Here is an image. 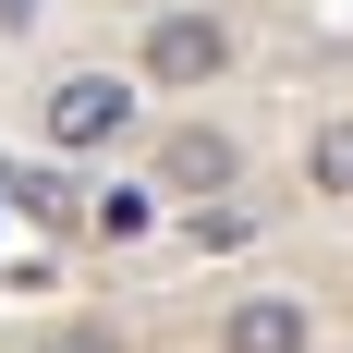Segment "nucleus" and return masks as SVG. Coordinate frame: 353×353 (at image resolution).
I'll list each match as a JSON object with an SVG mask.
<instances>
[{"label":"nucleus","instance_id":"nucleus-3","mask_svg":"<svg viewBox=\"0 0 353 353\" xmlns=\"http://www.w3.org/2000/svg\"><path fill=\"white\" fill-rule=\"evenodd\" d=\"M232 183H244V146L219 134V122H183L159 146V195H232Z\"/></svg>","mask_w":353,"mask_h":353},{"label":"nucleus","instance_id":"nucleus-4","mask_svg":"<svg viewBox=\"0 0 353 353\" xmlns=\"http://www.w3.org/2000/svg\"><path fill=\"white\" fill-rule=\"evenodd\" d=\"M317 317H305V292H244L232 317H219V353H305Z\"/></svg>","mask_w":353,"mask_h":353},{"label":"nucleus","instance_id":"nucleus-8","mask_svg":"<svg viewBox=\"0 0 353 353\" xmlns=\"http://www.w3.org/2000/svg\"><path fill=\"white\" fill-rule=\"evenodd\" d=\"M37 353H122L110 329H61V341H37Z\"/></svg>","mask_w":353,"mask_h":353},{"label":"nucleus","instance_id":"nucleus-9","mask_svg":"<svg viewBox=\"0 0 353 353\" xmlns=\"http://www.w3.org/2000/svg\"><path fill=\"white\" fill-rule=\"evenodd\" d=\"M0 25H37V0H0Z\"/></svg>","mask_w":353,"mask_h":353},{"label":"nucleus","instance_id":"nucleus-1","mask_svg":"<svg viewBox=\"0 0 353 353\" xmlns=\"http://www.w3.org/2000/svg\"><path fill=\"white\" fill-rule=\"evenodd\" d=\"M134 110H146L134 73H61V85H49V110H37V134L61 146V159H98V146L134 134Z\"/></svg>","mask_w":353,"mask_h":353},{"label":"nucleus","instance_id":"nucleus-5","mask_svg":"<svg viewBox=\"0 0 353 353\" xmlns=\"http://www.w3.org/2000/svg\"><path fill=\"white\" fill-rule=\"evenodd\" d=\"M0 195H12L37 232H85V183H73V171H12Z\"/></svg>","mask_w":353,"mask_h":353},{"label":"nucleus","instance_id":"nucleus-7","mask_svg":"<svg viewBox=\"0 0 353 353\" xmlns=\"http://www.w3.org/2000/svg\"><path fill=\"white\" fill-rule=\"evenodd\" d=\"M305 183L353 208V122H317V146H305Z\"/></svg>","mask_w":353,"mask_h":353},{"label":"nucleus","instance_id":"nucleus-6","mask_svg":"<svg viewBox=\"0 0 353 353\" xmlns=\"http://www.w3.org/2000/svg\"><path fill=\"white\" fill-rule=\"evenodd\" d=\"M85 232H98V244H134V232H159V183H110V195H85Z\"/></svg>","mask_w":353,"mask_h":353},{"label":"nucleus","instance_id":"nucleus-2","mask_svg":"<svg viewBox=\"0 0 353 353\" xmlns=\"http://www.w3.org/2000/svg\"><path fill=\"white\" fill-rule=\"evenodd\" d=\"M219 61H232L219 12H159L146 25V85H219Z\"/></svg>","mask_w":353,"mask_h":353}]
</instances>
